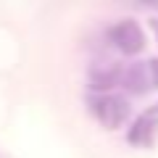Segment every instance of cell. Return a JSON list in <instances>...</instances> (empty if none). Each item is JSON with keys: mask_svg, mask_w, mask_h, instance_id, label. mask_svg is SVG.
Wrapping results in <instances>:
<instances>
[{"mask_svg": "<svg viewBox=\"0 0 158 158\" xmlns=\"http://www.w3.org/2000/svg\"><path fill=\"white\" fill-rule=\"evenodd\" d=\"M108 40L116 50H121L124 56H137V53L145 48V32L140 29V24L132 21V19H124V21L113 24L108 29Z\"/></svg>", "mask_w": 158, "mask_h": 158, "instance_id": "cell-1", "label": "cell"}, {"mask_svg": "<svg viewBox=\"0 0 158 158\" xmlns=\"http://www.w3.org/2000/svg\"><path fill=\"white\" fill-rule=\"evenodd\" d=\"M90 108L95 113V118L103 127H108V129L121 127L127 121V116H129V106H127L124 98H118V95H98V98H92Z\"/></svg>", "mask_w": 158, "mask_h": 158, "instance_id": "cell-2", "label": "cell"}, {"mask_svg": "<svg viewBox=\"0 0 158 158\" xmlns=\"http://www.w3.org/2000/svg\"><path fill=\"white\" fill-rule=\"evenodd\" d=\"M121 85H124L129 92H135V95H142V92L153 85L150 82V71H148V63H135V66L124 69V71H121Z\"/></svg>", "mask_w": 158, "mask_h": 158, "instance_id": "cell-3", "label": "cell"}, {"mask_svg": "<svg viewBox=\"0 0 158 158\" xmlns=\"http://www.w3.org/2000/svg\"><path fill=\"white\" fill-rule=\"evenodd\" d=\"M156 132H158V121H156V118H153V116H140L127 137H129L132 145L145 148V145H150V142L156 140Z\"/></svg>", "mask_w": 158, "mask_h": 158, "instance_id": "cell-4", "label": "cell"}, {"mask_svg": "<svg viewBox=\"0 0 158 158\" xmlns=\"http://www.w3.org/2000/svg\"><path fill=\"white\" fill-rule=\"evenodd\" d=\"M148 71H150L153 87H158V61H156V58H153V61H148Z\"/></svg>", "mask_w": 158, "mask_h": 158, "instance_id": "cell-5", "label": "cell"}]
</instances>
